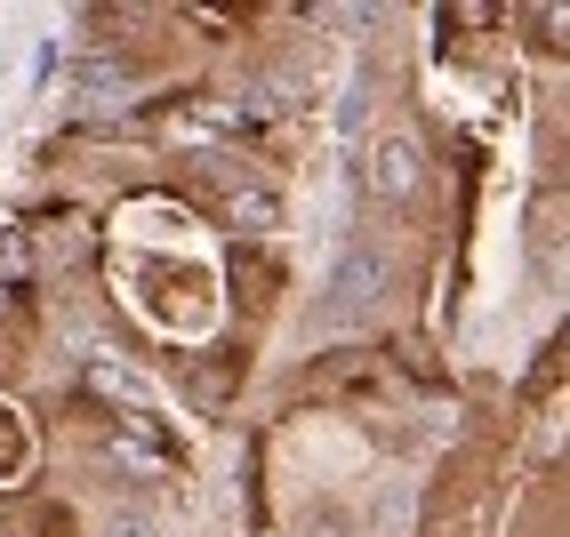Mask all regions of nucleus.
I'll return each mask as SVG.
<instances>
[{
    "label": "nucleus",
    "instance_id": "obj_1",
    "mask_svg": "<svg viewBox=\"0 0 570 537\" xmlns=\"http://www.w3.org/2000/svg\"><path fill=\"white\" fill-rule=\"evenodd\" d=\"M370 169H377V193H386V201H410L417 185H426V152H417L410 129H386L377 152H370Z\"/></svg>",
    "mask_w": 570,
    "mask_h": 537
},
{
    "label": "nucleus",
    "instance_id": "obj_3",
    "mask_svg": "<svg viewBox=\"0 0 570 537\" xmlns=\"http://www.w3.org/2000/svg\"><path fill=\"white\" fill-rule=\"evenodd\" d=\"M225 209H234L242 225H282V201H265V185H257V177H242L234 193H225Z\"/></svg>",
    "mask_w": 570,
    "mask_h": 537
},
{
    "label": "nucleus",
    "instance_id": "obj_4",
    "mask_svg": "<svg viewBox=\"0 0 570 537\" xmlns=\"http://www.w3.org/2000/svg\"><path fill=\"white\" fill-rule=\"evenodd\" d=\"M297 537H354V529H346V514H314V521L297 529Z\"/></svg>",
    "mask_w": 570,
    "mask_h": 537
},
{
    "label": "nucleus",
    "instance_id": "obj_5",
    "mask_svg": "<svg viewBox=\"0 0 570 537\" xmlns=\"http://www.w3.org/2000/svg\"><path fill=\"white\" fill-rule=\"evenodd\" d=\"M0 64H9V57H0Z\"/></svg>",
    "mask_w": 570,
    "mask_h": 537
},
{
    "label": "nucleus",
    "instance_id": "obj_2",
    "mask_svg": "<svg viewBox=\"0 0 570 537\" xmlns=\"http://www.w3.org/2000/svg\"><path fill=\"white\" fill-rule=\"evenodd\" d=\"M377 289V249L362 241V249H346V265H337V281H330V314H346L354 297H370Z\"/></svg>",
    "mask_w": 570,
    "mask_h": 537
}]
</instances>
